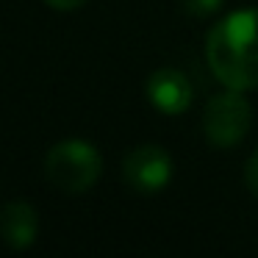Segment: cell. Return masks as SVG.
I'll list each match as a JSON object with an SVG mask.
<instances>
[{
  "label": "cell",
  "instance_id": "1",
  "mask_svg": "<svg viewBox=\"0 0 258 258\" xmlns=\"http://www.w3.org/2000/svg\"><path fill=\"white\" fill-rule=\"evenodd\" d=\"M206 61L225 89H258V9H239L208 31Z\"/></svg>",
  "mask_w": 258,
  "mask_h": 258
},
{
  "label": "cell",
  "instance_id": "2",
  "mask_svg": "<svg viewBox=\"0 0 258 258\" xmlns=\"http://www.w3.org/2000/svg\"><path fill=\"white\" fill-rule=\"evenodd\" d=\"M45 175L64 195H86L103 175V156L86 139H64L47 150Z\"/></svg>",
  "mask_w": 258,
  "mask_h": 258
},
{
  "label": "cell",
  "instance_id": "3",
  "mask_svg": "<svg viewBox=\"0 0 258 258\" xmlns=\"http://www.w3.org/2000/svg\"><path fill=\"white\" fill-rule=\"evenodd\" d=\"M252 122V108L247 103L244 92L225 89L214 95L203 108V134L219 150L236 147L247 136Z\"/></svg>",
  "mask_w": 258,
  "mask_h": 258
},
{
  "label": "cell",
  "instance_id": "4",
  "mask_svg": "<svg viewBox=\"0 0 258 258\" xmlns=\"http://www.w3.org/2000/svg\"><path fill=\"white\" fill-rule=\"evenodd\" d=\"M122 175L136 195H158L172 180V158L158 145H139L125 156Z\"/></svg>",
  "mask_w": 258,
  "mask_h": 258
},
{
  "label": "cell",
  "instance_id": "5",
  "mask_svg": "<svg viewBox=\"0 0 258 258\" xmlns=\"http://www.w3.org/2000/svg\"><path fill=\"white\" fill-rule=\"evenodd\" d=\"M145 95L150 100V106L158 114H167V117H178L186 108L191 106V84L180 70L175 67H161L147 78L145 84Z\"/></svg>",
  "mask_w": 258,
  "mask_h": 258
},
{
  "label": "cell",
  "instance_id": "6",
  "mask_svg": "<svg viewBox=\"0 0 258 258\" xmlns=\"http://www.w3.org/2000/svg\"><path fill=\"white\" fill-rule=\"evenodd\" d=\"M39 233V217L31 203L14 200L0 211V239L12 250H28Z\"/></svg>",
  "mask_w": 258,
  "mask_h": 258
},
{
  "label": "cell",
  "instance_id": "7",
  "mask_svg": "<svg viewBox=\"0 0 258 258\" xmlns=\"http://www.w3.org/2000/svg\"><path fill=\"white\" fill-rule=\"evenodd\" d=\"M183 6L191 17H211L222 9V0H183Z\"/></svg>",
  "mask_w": 258,
  "mask_h": 258
},
{
  "label": "cell",
  "instance_id": "8",
  "mask_svg": "<svg viewBox=\"0 0 258 258\" xmlns=\"http://www.w3.org/2000/svg\"><path fill=\"white\" fill-rule=\"evenodd\" d=\"M244 186L252 197H258V150L252 153L244 164Z\"/></svg>",
  "mask_w": 258,
  "mask_h": 258
},
{
  "label": "cell",
  "instance_id": "9",
  "mask_svg": "<svg viewBox=\"0 0 258 258\" xmlns=\"http://www.w3.org/2000/svg\"><path fill=\"white\" fill-rule=\"evenodd\" d=\"M50 9H56V12H75V9H81L84 3H89V0H45Z\"/></svg>",
  "mask_w": 258,
  "mask_h": 258
}]
</instances>
